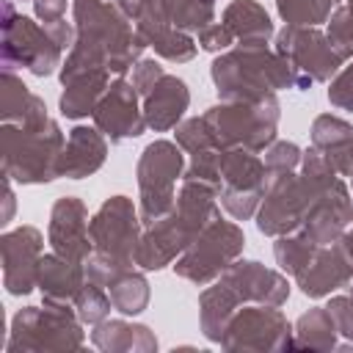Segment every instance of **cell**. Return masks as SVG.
Listing matches in <instances>:
<instances>
[{
  "label": "cell",
  "mask_w": 353,
  "mask_h": 353,
  "mask_svg": "<svg viewBox=\"0 0 353 353\" xmlns=\"http://www.w3.org/2000/svg\"><path fill=\"white\" fill-rule=\"evenodd\" d=\"M301 171H284L265 176L262 204L256 210V229L268 237L292 234L303 226L314 201L339 179V171L320 149H306Z\"/></svg>",
  "instance_id": "7a4b0ae2"
},
{
  "label": "cell",
  "mask_w": 353,
  "mask_h": 353,
  "mask_svg": "<svg viewBox=\"0 0 353 353\" xmlns=\"http://www.w3.org/2000/svg\"><path fill=\"white\" fill-rule=\"evenodd\" d=\"M88 210L77 196H61L55 199L50 210V223H47V240L52 251L69 262H85L88 254L94 251L91 232H88Z\"/></svg>",
  "instance_id": "2e32d148"
},
{
  "label": "cell",
  "mask_w": 353,
  "mask_h": 353,
  "mask_svg": "<svg viewBox=\"0 0 353 353\" xmlns=\"http://www.w3.org/2000/svg\"><path fill=\"white\" fill-rule=\"evenodd\" d=\"M262 193L265 190H232V188H221L218 201H221V207L234 221H248V218L256 215V210L262 204Z\"/></svg>",
  "instance_id": "ab89813d"
},
{
  "label": "cell",
  "mask_w": 353,
  "mask_h": 353,
  "mask_svg": "<svg viewBox=\"0 0 353 353\" xmlns=\"http://www.w3.org/2000/svg\"><path fill=\"white\" fill-rule=\"evenodd\" d=\"M110 85V72L105 69H88L69 80H63V94L58 99V108L66 119H85L94 116L102 94Z\"/></svg>",
  "instance_id": "d4e9b609"
},
{
  "label": "cell",
  "mask_w": 353,
  "mask_h": 353,
  "mask_svg": "<svg viewBox=\"0 0 353 353\" xmlns=\"http://www.w3.org/2000/svg\"><path fill=\"white\" fill-rule=\"evenodd\" d=\"M113 309V301L108 295V287H102L99 281L85 279V284L80 287V292L74 295V312L80 317V323L85 325H97L102 320H108Z\"/></svg>",
  "instance_id": "e575fe53"
},
{
  "label": "cell",
  "mask_w": 353,
  "mask_h": 353,
  "mask_svg": "<svg viewBox=\"0 0 353 353\" xmlns=\"http://www.w3.org/2000/svg\"><path fill=\"white\" fill-rule=\"evenodd\" d=\"M33 14L41 25L66 19V0H33Z\"/></svg>",
  "instance_id": "bcb514c9"
},
{
  "label": "cell",
  "mask_w": 353,
  "mask_h": 353,
  "mask_svg": "<svg viewBox=\"0 0 353 353\" xmlns=\"http://www.w3.org/2000/svg\"><path fill=\"white\" fill-rule=\"evenodd\" d=\"M265 163L256 152L234 146L221 152V188L232 190H265Z\"/></svg>",
  "instance_id": "f1b7e54d"
},
{
  "label": "cell",
  "mask_w": 353,
  "mask_h": 353,
  "mask_svg": "<svg viewBox=\"0 0 353 353\" xmlns=\"http://www.w3.org/2000/svg\"><path fill=\"white\" fill-rule=\"evenodd\" d=\"M325 309L331 312V317L336 323V331L347 339L345 347H353V298L350 295H336V298L328 301Z\"/></svg>",
  "instance_id": "7bdbcfd3"
},
{
  "label": "cell",
  "mask_w": 353,
  "mask_h": 353,
  "mask_svg": "<svg viewBox=\"0 0 353 353\" xmlns=\"http://www.w3.org/2000/svg\"><path fill=\"white\" fill-rule=\"evenodd\" d=\"M221 102H256L281 88L303 91L292 63L268 44H237L221 52L210 66Z\"/></svg>",
  "instance_id": "277c9868"
},
{
  "label": "cell",
  "mask_w": 353,
  "mask_h": 353,
  "mask_svg": "<svg viewBox=\"0 0 353 353\" xmlns=\"http://www.w3.org/2000/svg\"><path fill=\"white\" fill-rule=\"evenodd\" d=\"M221 281L234 290L240 303H259V306H281L290 298V281L284 273L265 268L254 259H234L223 273Z\"/></svg>",
  "instance_id": "e0dca14e"
},
{
  "label": "cell",
  "mask_w": 353,
  "mask_h": 353,
  "mask_svg": "<svg viewBox=\"0 0 353 353\" xmlns=\"http://www.w3.org/2000/svg\"><path fill=\"white\" fill-rule=\"evenodd\" d=\"M108 295H110L116 312L135 317L149 306V281L135 268H127L116 279L108 281Z\"/></svg>",
  "instance_id": "1f68e13d"
},
{
  "label": "cell",
  "mask_w": 353,
  "mask_h": 353,
  "mask_svg": "<svg viewBox=\"0 0 353 353\" xmlns=\"http://www.w3.org/2000/svg\"><path fill=\"white\" fill-rule=\"evenodd\" d=\"M3 284L11 295H28L39 279V262L44 256V237L36 226H17L0 237Z\"/></svg>",
  "instance_id": "5bb4252c"
},
{
  "label": "cell",
  "mask_w": 353,
  "mask_h": 353,
  "mask_svg": "<svg viewBox=\"0 0 353 353\" xmlns=\"http://www.w3.org/2000/svg\"><path fill=\"white\" fill-rule=\"evenodd\" d=\"M215 218H221L218 188L199 182V179H182L174 210L165 218H160L157 223L143 229L141 243L135 248V265L141 270H160V268L176 262V256Z\"/></svg>",
  "instance_id": "3957f363"
},
{
  "label": "cell",
  "mask_w": 353,
  "mask_h": 353,
  "mask_svg": "<svg viewBox=\"0 0 353 353\" xmlns=\"http://www.w3.org/2000/svg\"><path fill=\"white\" fill-rule=\"evenodd\" d=\"M314 251H317V243H314L303 229H298V232H292V234L276 237V245H273V254H276L279 268H281L287 276H292V279L309 265V259L314 256Z\"/></svg>",
  "instance_id": "d6a6232c"
},
{
  "label": "cell",
  "mask_w": 353,
  "mask_h": 353,
  "mask_svg": "<svg viewBox=\"0 0 353 353\" xmlns=\"http://www.w3.org/2000/svg\"><path fill=\"white\" fill-rule=\"evenodd\" d=\"M176 143L188 154H196V152H204V149H218L204 116H196V119H188V121L176 124Z\"/></svg>",
  "instance_id": "f35d334b"
},
{
  "label": "cell",
  "mask_w": 353,
  "mask_h": 353,
  "mask_svg": "<svg viewBox=\"0 0 353 353\" xmlns=\"http://www.w3.org/2000/svg\"><path fill=\"white\" fill-rule=\"evenodd\" d=\"M163 74H165V69H163L157 61H152V58H141V61L132 66V85H135V91L141 94V99L154 88V83H157Z\"/></svg>",
  "instance_id": "ee69618b"
},
{
  "label": "cell",
  "mask_w": 353,
  "mask_h": 353,
  "mask_svg": "<svg viewBox=\"0 0 353 353\" xmlns=\"http://www.w3.org/2000/svg\"><path fill=\"white\" fill-rule=\"evenodd\" d=\"M201 116L221 152L234 146L265 152L276 141L281 108L276 94H270L256 102H218L207 108Z\"/></svg>",
  "instance_id": "52a82bcc"
},
{
  "label": "cell",
  "mask_w": 353,
  "mask_h": 353,
  "mask_svg": "<svg viewBox=\"0 0 353 353\" xmlns=\"http://www.w3.org/2000/svg\"><path fill=\"white\" fill-rule=\"evenodd\" d=\"M339 243H342V248H345V251H347V256H350V259H353V223H350V226H347V232H345V234H342V240H339Z\"/></svg>",
  "instance_id": "c3c4849f"
},
{
  "label": "cell",
  "mask_w": 353,
  "mask_h": 353,
  "mask_svg": "<svg viewBox=\"0 0 353 353\" xmlns=\"http://www.w3.org/2000/svg\"><path fill=\"white\" fill-rule=\"evenodd\" d=\"M347 295H350V298H353V287H350V292H347Z\"/></svg>",
  "instance_id": "681fc988"
},
{
  "label": "cell",
  "mask_w": 353,
  "mask_h": 353,
  "mask_svg": "<svg viewBox=\"0 0 353 353\" xmlns=\"http://www.w3.org/2000/svg\"><path fill=\"white\" fill-rule=\"evenodd\" d=\"M273 50L292 63L303 83V91L312 88V83H331V77L345 66V55L320 28L284 25L276 36Z\"/></svg>",
  "instance_id": "8fae6325"
},
{
  "label": "cell",
  "mask_w": 353,
  "mask_h": 353,
  "mask_svg": "<svg viewBox=\"0 0 353 353\" xmlns=\"http://www.w3.org/2000/svg\"><path fill=\"white\" fill-rule=\"evenodd\" d=\"M301 157L303 152L298 149V143L292 141H273L268 149H265V174H284V171H295L301 165Z\"/></svg>",
  "instance_id": "60d3db41"
},
{
  "label": "cell",
  "mask_w": 353,
  "mask_h": 353,
  "mask_svg": "<svg viewBox=\"0 0 353 353\" xmlns=\"http://www.w3.org/2000/svg\"><path fill=\"white\" fill-rule=\"evenodd\" d=\"M325 36L345 55V61L353 58V0H345L334 8V14L328 17Z\"/></svg>",
  "instance_id": "8d00e7d4"
},
{
  "label": "cell",
  "mask_w": 353,
  "mask_h": 353,
  "mask_svg": "<svg viewBox=\"0 0 353 353\" xmlns=\"http://www.w3.org/2000/svg\"><path fill=\"white\" fill-rule=\"evenodd\" d=\"M66 138L58 121L47 119L33 127L3 124L0 127V165L3 176L19 185H41L58 179V163Z\"/></svg>",
  "instance_id": "5b68a950"
},
{
  "label": "cell",
  "mask_w": 353,
  "mask_h": 353,
  "mask_svg": "<svg viewBox=\"0 0 353 353\" xmlns=\"http://www.w3.org/2000/svg\"><path fill=\"white\" fill-rule=\"evenodd\" d=\"M243 245H245L243 229L237 223H232V221L215 218L176 256L174 270H176V276H182V279L204 287V284L215 281L243 254Z\"/></svg>",
  "instance_id": "30bf717a"
},
{
  "label": "cell",
  "mask_w": 353,
  "mask_h": 353,
  "mask_svg": "<svg viewBox=\"0 0 353 353\" xmlns=\"http://www.w3.org/2000/svg\"><path fill=\"white\" fill-rule=\"evenodd\" d=\"M63 47L50 30L25 14L14 11V3H3V69L22 66L36 77H50L61 63Z\"/></svg>",
  "instance_id": "9c48e42d"
},
{
  "label": "cell",
  "mask_w": 353,
  "mask_h": 353,
  "mask_svg": "<svg viewBox=\"0 0 353 353\" xmlns=\"http://www.w3.org/2000/svg\"><path fill=\"white\" fill-rule=\"evenodd\" d=\"M301 292L306 298H325L339 287H347L353 281V259L342 248V243L317 245L309 265L295 276Z\"/></svg>",
  "instance_id": "d6986e66"
},
{
  "label": "cell",
  "mask_w": 353,
  "mask_h": 353,
  "mask_svg": "<svg viewBox=\"0 0 353 353\" xmlns=\"http://www.w3.org/2000/svg\"><path fill=\"white\" fill-rule=\"evenodd\" d=\"M91 345L105 353H154L157 350V336L141 325V323H127V320H102L91 331Z\"/></svg>",
  "instance_id": "4316f807"
},
{
  "label": "cell",
  "mask_w": 353,
  "mask_h": 353,
  "mask_svg": "<svg viewBox=\"0 0 353 353\" xmlns=\"http://www.w3.org/2000/svg\"><path fill=\"white\" fill-rule=\"evenodd\" d=\"M88 232L97 254H105L121 265H135V248L141 243L143 223L132 199L127 196L105 199L102 207L91 215Z\"/></svg>",
  "instance_id": "7c38bea8"
},
{
  "label": "cell",
  "mask_w": 353,
  "mask_h": 353,
  "mask_svg": "<svg viewBox=\"0 0 353 353\" xmlns=\"http://www.w3.org/2000/svg\"><path fill=\"white\" fill-rule=\"evenodd\" d=\"M328 102L339 110L353 113V63L342 66L328 83Z\"/></svg>",
  "instance_id": "b9f144b4"
},
{
  "label": "cell",
  "mask_w": 353,
  "mask_h": 353,
  "mask_svg": "<svg viewBox=\"0 0 353 353\" xmlns=\"http://www.w3.org/2000/svg\"><path fill=\"white\" fill-rule=\"evenodd\" d=\"M91 119H94V127H99L105 132V138H110L113 143L127 141V138H138L146 130L141 94L124 77L110 80V85L102 94Z\"/></svg>",
  "instance_id": "9a60e30c"
},
{
  "label": "cell",
  "mask_w": 353,
  "mask_h": 353,
  "mask_svg": "<svg viewBox=\"0 0 353 353\" xmlns=\"http://www.w3.org/2000/svg\"><path fill=\"white\" fill-rule=\"evenodd\" d=\"M0 119L3 124H22L33 127L47 121V105L39 94H33L14 69H3L0 74Z\"/></svg>",
  "instance_id": "603a6c76"
},
{
  "label": "cell",
  "mask_w": 353,
  "mask_h": 353,
  "mask_svg": "<svg viewBox=\"0 0 353 353\" xmlns=\"http://www.w3.org/2000/svg\"><path fill=\"white\" fill-rule=\"evenodd\" d=\"M185 174L182 146L174 141H152L135 165L138 176V212L143 229L157 223L174 210L176 201V179Z\"/></svg>",
  "instance_id": "ba28073f"
},
{
  "label": "cell",
  "mask_w": 353,
  "mask_h": 353,
  "mask_svg": "<svg viewBox=\"0 0 353 353\" xmlns=\"http://www.w3.org/2000/svg\"><path fill=\"white\" fill-rule=\"evenodd\" d=\"M74 44L61 66V83L88 72L105 69L110 74H124L141 61L143 39L132 28V19L108 0H74Z\"/></svg>",
  "instance_id": "6da1fadb"
},
{
  "label": "cell",
  "mask_w": 353,
  "mask_h": 353,
  "mask_svg": "<svg viewBox=\"0 0 353 353\" xmlns=\"http://www.w3.org/2000/svg\"><path fill=\"white\" fill-rule=\"evenodd\" d=\"M116 6L132 22L154 17L185 33H199L215 19V0H116Z\"/></svg>",
  "instance_id": "ac0fdd59"
},
{
  "label": "cell",
  "mask_w": 353,
  "mask_h": 353,
  "mask_svg": "<svg viewBox=\"0 0 353 353\" xmlns=\"http://www.w3.org/2000/svg\"><path fill=\"white\" fill-rule=\"evenodd\" d=\"M190 105V91L185 85L182 77L176 74H163L154 88L143 97V116H146V127L154 130V132H168L174 130L185 110Z\"/></svg>",
  "instance_id": "44dd1931"
},
{
  "label": "cell",
  "mask_w": 353,
  "mask_h": 353,
  "mask_svg": "<svg viewBox=\"0 0 353 353\" xmlns=\"http://www.w3.org/2000/svg\"><path fill=\"white\" fill-rule=\"evenodd\" d=\"M135 30L146 47H152L160 58H165L171 63H188V61H193V55L199 50V41L190 33L168 25L165 19H154V17L138 19Z\"/></svg>",
  "instance_id": "484cf974"
},
{
  "label": "cell",
  "mask_w": 353,
  "mask_h": 353,
  "mask_svg": "<svg viewBox=\"0 0 353 353\" xmlns=\"http://www.w3.org/2000/svg\"><path fill=\"white\" fill-rule=\"evenodd\" d=\"M240 298L234 295V290L223 281H215L212 287L201 290L199 295V320H201V331L210 342L221 345V336L226 331V323L232 320V314L237 312Z\"/></svg>",
  "instance_id": "f546056e"
},
{
  "label": "cell",
  "mask_w": 353,
  "mask_h": 353,
  "mask_svg": "<svg viewBox=\"0 0 353 353\" xmlns=\"http://www.w3.org/2000/svg\"><path fill=\"white\" fill-rule=\"evenodd\" d=\"M350 138H353V127L345 119H339V116L320 113L312 121V146L320 149V152H325V154L334 152V149H339Z\"/></svg>",
  "instance_id": "d590c367"
},
{
  "label": "cell",
  "mask_w": 353,
  "mask_h": 353,
  "mask_svg": "<svg viewBox=\"0 0 353 353\" xmlns=\"http://www.w3.org/2000/svg\"><path fill=\"white\" fill-rule=\"evenodd\" d=\"M83 342H85V334L74 312V303L44 301V306H25L11 317L6 353L80 350Z\"/></svg>",
  "instance_id": "8992f818"
},
{
  "label": "cell",
  "mask_w": 353,
  "mask_h": 353,
  "mask_svg": "<svg viewBox=\"0 0 353 353\" xmlns=\"http://www.w3.org/2000/svg\"><path fill=\"white\" fill-rule=\"evenodd\" d=\"M292 347H309V350H334L336 347V323L325 306H314L303 312L292 328Z\"/></svg>",
  "instance_id": "4dcf8cb0"
},
{
  "label": "cell",
  "mask_w": 353,
  "mask_h": 353,
  "mask_svg": "<svg viewBox=\"0 0 353 353\" xmlns=\"http://www.w3.org/2000/svg\"><path fill=\"white\" fill-rule=\"evenodd\" d=\"M182 179L207 182V185L218 188V193H221V149H204V152L190 154V163L185 165Z\"/></svg>",
  "instance_id": "74e56055"
},
{
  "label": "cell",
  "mask_w": 353,
  "mask_h": 353,
  "mask_svg": "<svg viewBox=\"0 0 353 353\" xmlns=\"http://www.w3.org/2000/svg\"><path fill=\"white\" fill-rule=\"evenodd\" d=\"M339 0H276V11L287 25L317 28L328 22Z\"/></svg>",
  "instance_id": "836d02e7"
},
{
  "label": "cell",
  "mask_w": 353,
  "mask_h": 353,
  "mask_svg": "<svg viewBox=\"0 0 353 353\" xmlns=\"http://www.w3.org/2000/svg\"><path fill=\"white\" fill-rule=\"evenodd\" d=\"M221 22L240 44H268V39L273 36V22L256 0H232L223 8Z\"/></svg>",
  "instance_id": "83f0119b"
},
{
  "label": "cell",
  "mask_w": 353,
  "mask_h": 353,
  "mask_svg": "<svg viewBox=\"0 0 353 353\" xmlns=\"http://www.w3.org/2000/svg\"><path fill=\"white\" fill-rule=\"evenodd\" d=\"M85 284V268L80 262H69L58 256L55 251L44 254L39 262V279L36 287L41 290L44 301L52 303H74V295Z\"/></svg>",
  "instance_id": "cb8c5ba5"
},
{
  "label": "cell",
  "mask_w": 353,
  "mask_h": 353,
  "mask_svg": "<svg viewBox=\"0 0 353 353\" xmlns=\"http://www.w3.org/2000/svg\"><path fill=\"white\" fill-rule=\"evenodd\" d=\"M232 44H234V36L223 22H212L204 30H199V47L207 52H226Z\"/></svg>",
  "instance_id": "f6af8a7d"
},
{
  "label": "cell",
  "mask_w": 353,
  "mask_h": 353,
  "mask_svg": "<svg viewBox=\"0 0 353 353\" xmlns=\"http://www.w3.org/2000/svg\"><path fill=\"white\" fill-rule=\"evenodd\" d=\"M223 350H287L292 347V325L279 306H245L232 314L221 336Z\"/></svg>",
  "instance_id": "4fadbf2b"
},
{
  "label": "cell",
  "mask_w": 353,
  "mask_h": 353,
  "mask_svg": "<svg viewBox=\"0 0 353 353\" xmlns=\"http://www.w3.org/2000/svg\"><path fill=\"white\" fill-rule=\"evenodd\" d=\"M328 160L334 163V168L339 171V176H347L350 179V188H353V138L347 143H342L339 149L328 152Z\"/></svg>",
  "instance_id": "7dc6e473"
},
{
  "label": "cell",
  "mask_w": 353,
  "mask_h": 353,
  "mask_svg": "<svg viewBox=\"0 0 353 353\" xmlns=\"http://www.w3.org/2000/svg\"><path fill=\"white\" fill-rule=\"evenodd\" d=\"M105 157H108L105 132L99 127L77 124L66 138V146H63V154L58 163V176H69V179L91 176L102 168Z\"/></svg>",
  "instance_id": "7402d4cb"
},
{
  "label": "cell",
  "mask_w": 353,
  "mask_h": 353,
  "mask_svg": "<svg viewBox=\"0 0 353 353\" xmlns=\"http://www.w3.org/2000/svg\"><path fill=\"white\" fill-rule=\"evenodd\" d=\"M353 223V199L347 185L342 182V176L314 201V207L309 210L306 221H303V232L317 243V245H328L342 240V234L347 232V226Z\"/></svg>",
  "instance_id": "ffe728a7"
}]
</instances>
